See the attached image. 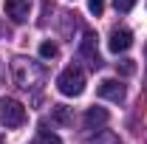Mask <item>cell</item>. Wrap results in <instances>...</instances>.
Here are the masks:
<instances>
[{
    "label": "cell",
    "instance_id": "obj_1",
    "mask_svg": "<svg viewBox=\"0 0 147 144\" xmlns=\"http://www.w3.org/2000/svg\"><path fill=\"white\" fill-rule=\"evenodd\" d=\"M11 71H14V82H17L20 88H34L37 82H42V68L40 65H34L31 59H26V57H17L14 59V65H11Z\"/></svg>",
    "mask_w": 147,
    "mask_h": 144
},
{
    "label": "cell",
    "instance_id": "obj_2",
    "mask_svg": "<svg viewBox=\"0 0 147 144\" xmlns=\"http://www.w3.org/2000/svg\"><path fill=\"white\" fill-rule=\"evenodd\" d=\"M57 90L62 96H79L85 90V71L76 68V65H68L65 71L57 76Z\"/></svg>",
    "mask_w": 147,
    "mask_h": 144
},
{
    "label": "cell",
    "instance_id": "obj_3",
    "mask_svg": "<svg viewBox=\"0 0 147 144\" xmlns=\"http://www.w3.org/2000/svg\"><path fill=\"white\" fill-rule=\"evenodd\" d=\"M0 124L6 127H20L26 124V108L20 105L17 99H0Z\"/></svg>",
    "mask_w": 147,
    "mask_h": 144
},
{
    "label": "cell",
    "instance_id": "obj_4",
    "mask_svg": "<svg viewBox=\"0 0 147 144\" xmlns=\"http://www.w3.org/2000/svg\"><path fill=\"white\" fill-rule=\"evenodd\" d=\"M96 93L102 99H110V102H125V85L119 79H102L99 88H96Z\"/></svg>",
    "mask_w": 147,
    "mask_h": 144
},
{
    "label": "cell",
    "instance_id": "obj_5",
    "mask_svg": "<svg viewBox=\"0 0 147 144\" xmlns=\"http://www.w3.org/2000/svg\"><path fill=\"white\" fill-rule=\"evenodd\" d=\"M133 45V31L130 28H113L110 31V40H108V48L113 54H122Z\"/></svg>",
    "mask_w": 147,
    "mask_h": 144
},
{
    "label": "cell",
    "instance_id": "obj_6",
    "mask_svg": "<svg viewBox=\"0 0 147 144\" xmlns=\"http://www.w3.org/2000/svg\"><path fill=\"white\" fill-rule=\"evenodd\" d=\"M79 54L85 57L93 68H99V65H102L99 51H96V34H93V31H85V37H82V45H79Z\"/></svg>",
    "mask_w": 147,
    "mask_h": 144
},
{
    "label": "cell",
    "instance_id": "obj_7",
    "mask_svg": "<svg viewBox=\"0 0 147 144\" xmlns=\"http://www.w3.org/2000/svg\"><path fill=\"white\" fill-rule=\"evenodd\" d=\"M31 11V0H6V14L14 23H26Z\"/></svg>",
    "mask_w": 147,
    "mask_h": 144
},
{
    "label": "cell",
    "instance_id": "obj_8",
    "mask_svg": "<svg viewBox=\"0 0 147 144\" xmlns=\"http://www.w3.org/2000/svg\"><path fill=\"white\" fill-rule=\"evenodd\" d=\"M108 122H110V113L105 108H88V113H85V127L88 130H102Z\"/></svg>",
    "mask_w": 147,
    "mask_h": 144
},
{
    "label": "cell",
    "instance_id": "obj_9",
    "mask_svg": "<svg viewBox=\"0 0 147 144\" xmlns=\"http://www.w3.org/2000/svg\"><path fill=\"white\" fill-rule=\"evenodd\" d=\"M85 144H122V139H119L116 133H110V130H102L99 136H93V139H88Z\"/></svg>",
    "mask_w": 147,
    "mask_h": 144
},
{
    "label": "cell",
    "instance_id": "obj_10",
    "mask_svg": "<svg viewBox=\"0 0 147 144\" xmlns=\"http://www.w3.org/2000/svg\"><path fill=\"white\" fill-rule=\"evenodd\" d=\"M54 119L59 122V124H68V122H71V110L65 108V105H57L54 108Z\"/></svg>",
    "mask_w": 147,
    "mask_h": 144
},
{
    "label": "cell",
    "instance_id": "obj_11",
    "mask_svg": "<svg viewBox=\"0 0 147 144\" xmlns=\"http://www.w3.org/2000/svg\"><path fill=\"white\" fill-rule=\"evenodd\" d=\"M40 57H42V59H54L57 57V45L51 42V40H45V42L40 45Z\"/></svg>",
    "mask_w": 147,
    "mask_h": 144
},
{
    "label": "cell",
    "instance_id": "obj_12",
    "mask_svg": "<svg viewBox=\"0 0 147 144\" xmlns=\"http://www.w3.org/2000/svg\"><path fill=\"white\" fill-rule=\"evenodd\" d=\"M116 71L122 76H130V73H136V62L133 59H122V62H116Z\"/></svg>",
    "mask_w": 147,
    "mask_h": 144
},
{
    "label": "cell",
    "instance_id": "obj_13",
    "mask_svg": "<svg viewBox=\"0 0 147 144\" xmlns=\"http://www.w3.org/2000/svg\"><path fill=\"white\" fill-rule=\"evenodd\" d=\"M34 144H62V141H59V136L48 133V130H42V133L37 136V141H34Z\"/></svg>",
    "mask_w": 147,
    "mask_h": 144
},
{
    "label": "cell",
    "instance_id": "obj_14",
    "mask_svg": "<svg viewBox=\"0 0 147 144\" xmlns=\"http://www.w3.org/2000/svg\"><path fill=\"white\" fill-rule=\"evenodd\" d=\"M88 11H91V14H96V17H99V14L105 11V0H88Z\"/></svg>",
    "mask_w": 147,
    "mask_h": 144
},
{
    "label": "cell",
    "instance_id": "obj_15",
    "mask_svg": "<svg viewBox=\"0 0 147 144\" xmlns=\"http://www.w3.org/2000/svg\"><path fill=\"white\" fill-rule=\"evenodd\" d=\"M113 6H116V11H130L136 6V0H113Z\"/></svg>",
    "mask_w": 147,
    "mask_h": 144
},
{
    "label": "cell",
    "instance_id": "obj_16",
    "mask_svg": "<svg viewBox=\"0 0 147 144\" xmlns=\"http://www.w3.org/2000/svg\"><path fill=\"white\" fill-rule=\"evenodd\" d=\"M144 59H147V45H144Z\"/></svg>",
    "mask_w": 147,
    "mask_h": 144
},
{
    "label": "cell",
    "instance_id": "obj_17",
    "mask_svg": "<svg viewBox=\"0 0 147 144\" xmlns=\"http://www.w3.org/2000/svg\"><path fill=\"white\" fill-rule=\"evenodd\" d=\"M0 34H3V23H0Z\"/></svg>",
    "mask_w": 147,
    "mask_h": 144
}]
</instances>
